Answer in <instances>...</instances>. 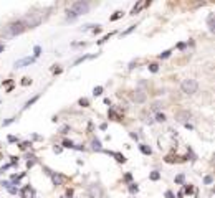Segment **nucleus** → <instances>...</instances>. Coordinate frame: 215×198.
<instances>
[{"instance_id": "obj_13", "label": "nucleus", "mask_w": 215, "mask_h": 198, "mask_svg": "<svg viewBox=\"0 0 215 198\" xmlns=\"http://www.w3.org/2000/svg\"><path fill=\"white\" fill-rule=\"evenodd\" d=\"M80 106L88 107V106H90V99H86V98H81V99H80Z\"/></svg>"}, {"instance_id": "obj_14", "label": "nucleus", "mask_w": 215, "mask_h": 198, "mask_svg": "<svg viewBox=\"0 0 215 198\" xmlns=\"http://www.w3.org/2000/svg\"><path fill=\"white\" fill-rule=\"evenodd\" d=\"M93 149H95V150H101V142H99L98 139L93 140Z\"/></svg>"}, {"instance_id": "obj_38", "label": "nucleus", "mask_w": 215, "mask_h": 198, "mask_svg": "<svg viewBox=\"0 0 215 198\" xmlns=\"http://www.w3.org/2000/svg\"><path fill=\"white\" fill-rule=\"evenodd\" d=\"M66 195H68V196H71V195H73V190H71V188H68V190H66Z\"/></svg>"}, {"instance_id": "obj_11", "label": "nucleus", "mask_w": 215, "mask_h": 198, "mask_svg": "<svg viewBox=\"0 0 215 198\" xmlns=\"http://www.w3.org/2000/svg\"><path fill=\"white\" fill-rule=\"evenodd\" d=\"M207 22H209V30L213 31V13L209 15V20H207Z\"/></svg>"}, {"instance_id": "obj_40", "label": "nucleus", "mask_w": 215, "mask_h": 198, "mask_svg": "<svg viewBox=\"0 0 215 198\" xmlns=\"http://www.w3.org/2000/svg\"><path fill=\"white\" fill-rule=\"evenodd\" d=\"M165 195H167L169 198H174V195H172V193H170V192H167V193H165Z\"/></svg>"}, {"instance_id": "obj_17", "label": "nucleus", "mask_w": 215, "mask_h": 198, "mask_svg": "<svg viewBox=\"0 0 215 198\" xmlns=\"http://www.w3.org/2000/svg\"><path fill=\"white\" fill-rule=\"evenodd\" d=\"M170 53H172V51L167 50V51H164V53H161L159 58H161V59H165V58H169V56H170Z\"/></svg>"}, {"instance_id": "obj_6", "label": "nucleus", "mask_w": 215, "mask_h": 198, "mask_svg": "<svg viewBox=\"0 0 215 198\" xmlns=\"http://www.w3.org/2000/svg\"><path fill=\"white\" fill-rule=\"evenodd\" d=\"M35 61V58H23V59H18V61H15V68H25L28 64H32Z\"/></svg>"}, {"instance_id": "obj_1", "label": "nucleus", "mask_w": 215, "mask_h": 198, "mask_svg": "<svg viewBox=\"0 0 215 198\" xmlns=\"http://www.w3.org/2000/svg\"><path fill=\"white\" fill-rule=\"evenodd\" d=\"M25 30H27V23L23 22V20H15V22L9 23L7 28H5L7 35H10V36H17L20 33H23Z\"/></svg>"}, {"instance_id": "obj_20", "label": "nucleus", "mask_w": 215, "mask_h": 198, "mask_svg": "<svg viewBox=\"0 0 215 198\" xmlns=\"http://www.w3.org/2000/svg\"><path fill=\"white\" fill-rule=\"evenodd\" d=\"M149 70H151L152 73H157V70H159V66H157L156 63H152V64H149Z\"/></svg>"}, {"instance_id": "obj_21", "label": "nucleus", "mask_w": 215, "mask_h": 198, "mask_svg": "<svg viewBox=\"0 0 215 198\" xmlns=\"http://www.w3.org/2000/svg\"><path fill=\"white\" fill-rule=\"evenodd\" d=\"M36 99H38V96H35V98H32V99H30V101H28V103L25 104V109H27V107H30V106H32V104H33V103H35V101H36Z\"/></svg>"}, {"instance_id": "obj_33", "label": "nucleus", "mask_w": 215, "mask_h": 198, "mask_svg": "<svg viewBox=\"0 0 215 198\" xmlns=\"http://www.w3.org/2000/svg\"><path fill=\"white\" fill-rule=\"evenodd\" d=\"M205 183H207V185L212 183V177H210V175H207V177H205Z\"/></svg>"}, {"instance_id": "obj_15", "label": "nucleus", "mask_w": 215, "mask_h": 198, "mask_svg": "<svg viewBox=\"0 0 215 198\" xmlns=\"http://www.w3.org/2000/svg\"><path fill=\"white\" fill-rule=\"evenodd\" d=\"M121 17H123V12H114V15H113V17L109 18V20H111V22H114V20L121 18Z\"/></svg>"}, {"instance_id": "obj_26", "label": "nucleus", "mask_w": 215, "mask_h": 198, "mask_svg": "<svg viewBox=\"0 0 215 198\" xmlns=\"http://www.w3.org/2000/svg\"><path fill=\"white\" fill-rule=\"evenodd\" d=\"M76 18V13H73L71 10H68V20H75Z\"/></svg>"}, {"instance_id": "obj_32", "label": "nucleus", "mask_w": 215, "mask_h": 198, "mask_svg": "<svg viewBox=\"0 0 215 198\" xmlns=\"http://www.w3.org/2000/svg\"><path fill=\"white\" fill-rule=\"evenodd\" d=\"M184 190H185L187 193H192V192H194V187H190V185H185V188H184Z\"/></svg>"}, {"instance_id": "obj_41", "label": "nucleus", "mask_w": 215, "mask_h": 198, "mask_svg": "<svg viewBox=\"0 0 215 198\" xmlns=\"http://www.w3.org/2000/svg\"><path fill=\"white\" fill-rule=\"evenodd\" d=\"M3 48H5V46H3V43H0V53L3 51Z\"/></svg>"}, {"instance_id": "obj_2", "label": "nucleus", "mask_w": 215, "mask_h": 198, "mask_svg": "<svg viewBox=\"0 0 215 198\" xmlns=\"http://www.w3.org/2000/svg\"><path fill=\"white\" fill-rule=\"evenodd\" d=\"M180 89H182V92H185V94H194V92H197V89H198V84H197L195 79L187 78L180 83Z\"/></svg>"}, {"instance_id": "obj_27", "label": "nucleus", "mask_w": 215, "mask_h": 198, "mask_svg": "<svg viewBox=\"0 0 215 198\" xmlns=\"http://www.w3.org/2000/svg\"><path fill=\"white\" fill-rule=\"evenodd\" d=\"M33 51H35V56H33V58H36V56H40V51H42V48H40V46H35Z\"/></svg>"}, {"instance_id": "obj_12", "label": "nucleus", "mask_w": 215, "mask_h": 198, "mask_svg": "<svg viewBox=\"0 0 215 198\" xmlns=\"http://www.w3.org/2000/svg\"><path fill=\"white\" fill-rule=\"evenodd\" d=\"M141 152L146 153V155H151V147H147V145H141Z\"/></svg>"}, {"instance_id": "obj_8", "label": "nucleus", "mask_w": 215, "mask_h": 198, "mask_svg": "<svg viewBox=\"0 0 215 198\" xmlns=\"http://www.w3.org/2000/svg\"><path fill=\"white\" fill-rule=\"evenodd\" d=\"M51 180H53V183L55 185H61L63 182H66V177H63V175H51Z\"/></svg>"}, {"instance_id": "obj_37", "label": "nucleus", "mask_w": 215, "mask_h": 198, "mask_svg": "<svg viewBox=\"0 0 215 198\" xmlns=\"http://www.w3.org/2000/svg\"><path fill=\"white\" fill-rule=\"evenodd\" d=\"M15 140H17V137H13V135L9 137V142H15Z\"/></svg>"}, {"instance_id": "obj_34", "label": "nucleus", "mask_w": 215, "mask_h": 198, "mask_svg": "<svg viewBox=\"0 0 215 198\" xmlns=\"http://www.w3.org/2000/svg\"><path fill=\"white\" fill-rule=\"evenodd\" d=\"M33 164H35V160H28V162H27V167H28V168L33 167Z\"/></svg>"}, {"instance_id": "obj_3", "label": "nucleus", "mask_w": 215, "mask_h": 198, "mask_svg": "<svg viewBox=\"0 0 215 198\" xmlns=\"http://www.w3.org/2000/svg\"><path fill=\"white\" fill-rule=\"evenodd\" d=\"M70 10L73 12V13H76V17H78V15L86 13V12L90 10V3H88V2H75L71 5Z\"/></svg>"}, {"instance_id": "obj_4", "label": "nucleus", "mask_w": 215, "mask_h": 198, "mask_svg": "<svg viewBox=\"0 0 215 198\" xmlns=\"http://www.w3.org/2000/svg\"><path fill=\"white\" fill-rule=\"evenodd\" d=\"M88 195H90V198H103V190L99 185H91L88 188Z\"/></svg>"}, {"instance_id": "obj_25", "label": "nucleus", "mask_w": 215, "mask_h": 198, "mask_svg": "<svg viewBox=\"0 0 215 198\" xmlns=\"http://www.w3.org/2000/svg\"><path fill=\"white\" fill-rule=\"evenodd\" d=\"M111 36H113V33H109V35H106V36H104V38H103V40H99V41H98V43H99V45H101V43H104V41H108V40H109V38H111Z\"/></svg>"}, {"instance_id": "obj_22", "label": "nucleus", "mask_w": 215, "mask_h": 198, "mask_svg": "<svg viewBox=\"0 0 215 198\" xmlns=\"http://www.w3.org/2000/svg\"><path fill=\"white\" fill-rule=\"evenodd\" d=\"M156 121H157V122H164V121H165V116H164V114H157V116H156Z\"/></svg>"}, {"instance_id": "obj_24", "label": "nucleus", "mask_w": 215, "mask_h": 198, "mask_svg": "<svg viewBox=\"0 0 215 198\" xmlns=\"http://www.w3.org/2000/svg\"><path fill=\"white\" fill-rule=\"evenodd\" d=\"M176 183H184V175H177L176 177Z\"/></svg>"}, {"instance_id": "obj_5", "label": "nucleus", "mask_w": 215, "mask_h": 198, "mask_svg": "<svg viewBox=\"0 0 215 198\" xmlns=\"http://www.w3.org/2000/svg\"><path fill=\"white\" fill-rule=\"evenodd\" d=\"M176 119L179 122H184V124H189V119H190V112L189 111H179L176 114Z\"/></svg>"}, {"instance_id": "obj_19", "label": "nucleus", "mask_w": 215, "mask_h": 198, "mask_svg": "<svg viewBox=\"0 0 215 198\" xmlns=\"http://www.w3.org/2000/svg\"><path fill=\"white\" fill-rule=\"evenodd\" d=\"M101 92H103V86H96L95 91H93V94H95V96H99Z\"/></svg>"}, {"instance_id": "obj_31", "label": "nucleus", "mask_w": 215, "mask_h": 198, "mask_svg": "<svg viewBox=\"0 0 215 198\" xmlns=\"http://www.w3.org/2000/svg\"><path fill=\"white\" fill-rule=\"evenodd\" d=\"M28 145H30L28 142H22V144H20V149H22V150H25V149H28Z\"/></svg>"}, {"instance_id": "obj_18", "label": "nucleus", "mask_w": 215, "mask_h": 198, "mask_svg": "<svg viewBox=\"0 0 215 198\" xmlns=\"http://www.w3.org/2000/svg\"><path fill=\"white\" fill-rule=\"evenodd\" d=\"M63 147H66V149H73V147H75V144H73L71 140H65V142H63Z\"/></svg>"}, {"instance_id": "obj_23", "label": "nucleus", "mask_w": 215, "mask_h": 198, "mask_svg": "<svg viewBox=\"0 0 215 198\" xmlns=\"http://www.w3.org/2000/svg\"><path fill=\"white\" fill-rule=\"evenodd\" d=\"M137 190H139V188H137L136 183H132L131 187H129V192H131V193H137Z\"/></svg>"}, {"instance_id": "obj_16", "label": "nucleus", "mask_w": 215, "mask_h": 198, "mask_svg": "<svg viewBox=\"0 0 215 198\" xmlns=\"http://www.w3.org/2000/svg\"><path fill=\"white\" fill-rule=\"evenodd\" d=\"M149 178H151V180H154V182H156V180H159V178H161L159 172H152L151 175H149Z\"/></svg>"}, {"instance_id": "obj_36", "label": "nucleus", "mask_w": 215, "mask_h": 198, "mask_svg": "<svg viewBox=\"0 0 215 198\" xmlns=\"http://www.w3.org/2000/svg\"><path fill=\"white\" fill-rule=\"evenodd\" d=\"M161 107V103H156V104H154V106H152V109H156V111H157V109H159Z\"/></svg>"}, {"instance_id": "obj_7", "label": "nucleus", "mask_w": 215, "mask_h": 198, "mask_svg": "<svg viewBox=\"0 0 215 198\" xmlns=\"http://www.w3.org/2000/svg\"><path fill=\"white\" fill-rule=\"evenodd\" d=\"M132 99H134L136 103H144L146 101V92L144 91H136L134 94H132Z\"/></svg>"}, {"instance_id": "obj_30", "label": "nucleus", "mask_w": 215, "mask_h": 198, "mask_svg": "<svg viewBox=\"0 0 215 198\" xmlns=\"http://www.w3.org/2000/svg\"><path fill=\"white\" fill-rule=\"evenodd\" d=\"M88 58H90V56H83V58H78V59L75 61V64H80L81 61H84V59H88Z\"/></svg>"}, {"instance_id": "obj_29", "label": "nucleus", "mask_w": 215, "mask_h": 198, "mask_svg": "<svg viewBox=\"0 0 215 198\" xmlns=\"http://www.w3.org/2000/svg\"><path fill=\"white\" fill-rule=\"evenodd\" d=\"M134 28H136V25H131V27H129V28H128V30H126V31H124V33H123V35H128V33H131V31H132V30H134Z\"/></svg>"}, {"instance_id": "obj_35", "label": "nucleus", "mask_w": 215, "mask_h": 198, "mask_svg": "<svg viewBox=\"0 0 215 198\" xmlns=\"http://www.w3.org/2000/svg\"><path fill=\"white\" fill-rule=\"evenodd\" d=\"M12 122H13V119H7L5 122H3V126H9V124H12Z\"/></svg>"}, {"instance_id": "obj_9", "label": "nucleus", "mask_w": 215, "mask_h": 198, "mask_svg": "<svg viewBox=\"0 0 215 198\" xmlns=\"http://www.w3.org/2000/svg\"><path fill=\"white\" fill-rule=\"evenodd\" d=\"M111 155H114V157H116V160H117V162H121V164H124V162H126V157H124V155H121V153H117V152H111Z\"/></svg>"}, {"instance_id": "obj_28", "label": "nucleus", "mask_w": 215, "mask_h": 198, "mask_svg": "<svg viewBox=\"0 0 215 198\" xmlns=\"http://www.w3.org/2000/svg\"><path fill=\"white\" fill-rule=\"evenodd\" d=\"M22 84H23V86H28V84H32V79H30V78H23Z\"/></svg>"}, {"instance_id": "obj_10", "label": "nucleus", "mask_w": 215, "mask_h": 198, "mask_svg": "<svg viewBox=\"0 0 215 198\" xmlns=\"http://www.w3.org/2000/svg\"><path fill=\"white\" fill-rule=\"evenodd\" d=\"M146 5V3H143V2H139V3H137V5H134V9H132V12H131V15H136L137 13V12H139L141 9H143V7Z\"/></svg>"}, {"instance_id": "obj_39", "label": "nucleus", "mask_w": 215, "mask_h": 198, "mask_svg": "<svg viewBox=\"0 0 215 198\" xmlns=\"http://www.w3.org/2000/svg\"><path fill=\"white\" fill-rule=\"evenodd\" d=\"M66 132H68V127H66V126H65V127L61 129V134H66Z\"/></svg>"}]
</instances>
